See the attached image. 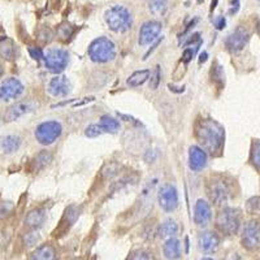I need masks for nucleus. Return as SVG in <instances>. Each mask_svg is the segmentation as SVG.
<instances>
[{"label": "nucleus", "mask_w": 260, "mask_h": 260, "mask_svg": "<svg viewBox=\"0 0 260 260\" xmlns=\"http://www.w3.org/2000/svg\"><path fill=\"white\" fill-rule=\"evenodd\" d=\"M250 41V32L245 27H237L225 39V46L231 52H240L247 46Z\"/></svg>", "instance_id": "obj_11"}, {"label": "nucleus", "mask_w": 260, "mask_h": 260, "mask_svg": "<svg viewBox=\"0 0 260 260\" xmlns=\"http://www.w3.org/2000/svg\"><path fill=\"white\" fill-rule=\"evenodd\" d=\"M212 77L215 82H217V81L222 82V81H224V72H222L221 65H216V67H213Z\"/></svg>", "instance_id": "obj_35"}, {"label": "nucleus", "mask_w": 260, "mask_h": 260, "mask_svg": "<svg viewBox=\"0 0 260 260\" xmlns=\"http://www.w3.org/2000/svg\"><path fill=\"white\" fill-rule=\"evenodd\" d=\"M0 57L7 61H12L16 57V47L11 39H2L0 41Z\"/></svg>", "instance_id": "obj_23"}, {"label": "nucleus", "mask_w": 260, "mask_h": 260, "mask_svg": "<svg viewBox=\"0 0 260 260\" xmlns=\"http://www.w3.org/2000/svg\"><path fill=\"white\" fill-rule=\"evenodd\" d=\"M3 76V68H2V65H0V77Z\"/></svg>", "instance_id": "obj_46"}, {"label": "nucleus", "mask_w": 260, "mask_h": 260, "mask_svg": "<svg viewBox=\"0 0 260 260\" xmlns=\"http://www.w3.org/2000/svg\"><path fill=\"white\" fill-rule=\"evenodd\" d=\"M225 260H242L238 254H231Z\"/></svg>", "instance_id": "obj_43"}, {"label": "nucleus", "mask_w": 260, "mask_h": 260, "mask_svg": "<svg viewBox=\"0 0 260 260\" xmlns=\"http://www.w3.org/2000/svg\"><path fill=\"white\" fill-rule=\"evenodd\" d=\"M74 260H78V259H74Z\"/></svg>", "instance_id": "obj_48"}, {"label": "nucleus", "mask_w": 260, "mask_h": 260, "mask_svg": "<svg viewBox=\"0 0 260 260\" xmlns=\"http://www.w3.org/2000/svg\"><path fill=\"white\" fill-rule=\"evenodd\" d=\"M73 27L71 26L69 24H62L59 26V30H57V36H59V38L61 39H69L72 37V34H73Z\"/></svg>", "instance_id": "obj_31"}, {"label": "nucleus", "mask_w": 260, "mask_h": 260, "mask_svg": "<svg viewBox=\"0 0 260 260\" xmlns=\"http://www.w3.org/2000/svg\"><path fill=\"white\" fill-rule=\"evenodd\" d=\"M241 225V219L238 211L231 207H225L217 213L216 217V226L221 233L226 236H233L238 233Z\"/></svg>", "instance_id": "obj_4"}, {"label": "nucleus", "mask_w": 260, "mask_h": 260, "mask_svg": "<svg viewBox=\"0 0 260 260\" xmlns=\"http://www.w3.org/2000/svg\"><path fill=\"white\" fill-rule=\"evenodd\" d=\"M25 87L18 78L8 77L0 83V101L8 102L17 99L22 95Z\"/></svg>", "instance_id": "obj_9"}, {"label": "nucleus", "mask_w": 260, "mask_h": 260, "mask_svg": "<svg viewBox=\"0 0 260 260\" xmlns=\"http://www.w3.org/2000/svg\"><path fill=\"white\" fill-rule=\"evenodd\" d=\"M212 219V211L208 202L204 199H198L194 206V222L198 226H207Z\"/></svg>", "instance_id": "obj_14"}, {"label": "nucleus", "mask_w": 260, "mask_h": 260, "mask_svg": "<svg viewBox=\"0 0 260 260\" xmlns=\"http://www.w3.org/2000/svg\"><path fill=\"white\" fill-rule=\"evenodd\" d=\"M62 133V126L60 122L57 121H45L39 124L36 129V139L41 145H52L55 141H57Z\"/></svg>", "instance_id": "obj_5"}, {"label": "nucleus", "mask_w": 260, "mask_h": 260, "mask_svg": "<svg viewBox=\"0 0 260 260\" xmlns=\"http://www.w3.org/2000/svg\"><path fill=\"white\" fill-rule=\"evenodd\" d=\"M104 134V130L102 129V126L99 124H92L89 125L85 130V136L89 137V138H96V137Z\"/></svg>", "instance_id": "obj_29"}, {"label": "nucleus", "mask_w": 260, "mask_h": 260, "mask_svg": "<svg viewBox=\"0 0 260 260\" xmlns=\"http://www.w3.org/2000/svg\"><path fill=\"white\" fill-rule=\"evenodd\" d=\"M150 77V71L148 69H143V71L134 72L126 81V85L130 87H138V86L143 85L146 81Z\"/></svg>", "instance_id": "obj_25"}, {"label": "nucleus", "mask_w": 260, "mask_h": 260, "mask_svg": "<svg viewBox=\"0 0 260 260\" xmlns=\"http://www.w3.org/2000/svg\"><path fill=\"white\" fill-rule=\"evenodd\" d=\"M21 138L18 136H7L0 141V148L4 154H13L20 148Z\"/></svg>", "instance_id": "obj_22"}, {"label": "nucleus", "mask_w": 260, "mask_h": 260, "mask_svg": "<svg viewBox=\"0 0 260 260\" xmlns=\"http://www.w3.org/2000/svg\"><path fill=\"white\" fill-rule=\"evenodd\" d=\"M157 201H159L160 207L166 212H172L178 207V192L173 185L166 183L159 189L157 194Z\"/></svg>", "instance_id": "obj_8"}, {"label": "nucleus", "mask_w": 260, "mask_h": 260, "mask_svg": "<svg viewBox=\"0 0 260 260\" xmlns=\"http://www.w3.org/2000/svg\"><path fill=\"white\" fill-rule=\"evenodd\" d=\"M168 9V0H150L148 11L155 16H164Z\"/></svg>", "instance_id": "obj_27"}, {"label": "nucleus", "mask_w": 260, "mask_h": 260, "mask_svg": "<svg viewBox=\"0 0 260 260\" xmlns=\"http://www.w3.org/2000/svg\"><path fill=\"white\" fill-rule=\"evenodd\" d=\"M217 2H219V0H212V6H211V11H213V9L216 8V6H217Z\"/></svg>", "instance_id": "obj_45"}, {"label": "nucleus", "mask_w": 260, "mask_h": 260, "mask_svg": "<svg viewBox=\"0 0 260 260\" xmlns=\"http://www.w3.org/2000/svg\"><path fill=\"white\" fill-rule=\"evenodd\" d=\"M30 260H56V251L51 245H42L32 251Z\"/></svg>", "instance_id": "obj_21"}, {"label": "nucleus", "mask_w": 260, "mask_h": 260, "mask_svg": "<svg viewBox=\"0 0 260 260\" xmlns=\"http://www.w3.org/2000/svg\"><path fill=\"white\" fill-rule=\"evenodd\" d=\"M195 137L202 148L206 152L213 155L221 150L222 145H224L225 132L224 127L219 122H216L215 120H211V118H206V120H201L197 124Z\"/></svg>", "instance_id": "obj_1"}, {"label": "nucleus", "mask_w": 260, "mask_h": 260, "mask_svg": "<svg viewBox=\"0 0 260 260\" xmlns=\"http://www.w3.org/2000/svg\"><path fill=\"white\" fill-rule=\"evenodd\" d=\"M238 9H240V0H232L229 13H231V15H234V13L238 12Z\"/></svg>", "instance_id": "obj_41"}, {"label": "nucleus", "mask_w": 260, "mask_h": 260, "mask_svg": "<svg viewBox=\"0 0 260 260\" xmlns=\"http://www.w3.org/2000/svg\"><path fill=\"white\" fill-rule=\"evenodd\" d=\"M242 243L248 250L260 248V224L256 220L246 222L242 231Z\"/></svg>", "instance_id": "obj_10"}, {"label": "nucleus", "mask_w": 260, "mask_h": 260, "mask_svg": "<svg viewBox=\"0 0 260 260\" xmlns=\"http://www.w3.org/2000/svg\"><path fill=\"white\" fill-rule=\"evenodd\" d=\"M99 125L104 130V133H116L120 129V122H118V120H116L115 117H112L110 115L102 116Z\"/></svg>", "instance_id": "obj_26"}, {"label": "nucleus", "mask_w": 260, "mask_h": 260, "mask_svg": "<svg viewBox=\"0 0 260 260\" xmlns=\"http://www.w3.org/2000/svg\"><path fill=\"white\" fill-rule=\"evenodd\" d=\"M129 260H155V259L154 256H152V254L141 250V251L134 252V254L129 257Z\"/></svg>", "instance_id": "obj_34"}, {"label": "nucleus", "mask_w": 260, "mask_h": 260, "mask_svg": "<svg viewBox=\"0 0 260 260\" xmlns=\"http://www.w3.org/2000/svg\"><path fill=\"white\" fill-rule=\"evenodd\" d=\"M207 152L199 146H191L189 150V167L191 171L201 172L207 167Z\"/></svg>", "instance_id": "obj_15"}, {"label": "nucleus", "mask_w": 260, "mask_h": 260, "mask_svg": "<svg viewBox=\"0 0 260 260\" xmlns=\"http://www.w3.org/2000/svg\"><path fill=\"white\" fill-rule=\"evenodd\" d=\"M51 160H52V155H51L48 151H42V152H39V154L36 156V160H34V161H36L37 171L45 168Z\"/></svg>", "instance_id": "obj_28"}, {"label": "nucleus", "mask_w": 260, "mask_h": 260, "mask_svg": "<svg viewBox=\"0 0 260 260\" xmlns=\"http://www.w3.org/2000/svg\"><path fill=\"white\" fill-rule=\"evenodd\" d=\"M198 245L203 252L207 254H212L217 250L220 245V238L219 236L213 232H204L199 236L198 238Z\"/></svg>", "instance_id": "obj_17"}, {"label": "nucleus", "mask_w": 260, "mask_h": 260, "mask_svg": "<svg viewBox=\"0 0 260 260\" xmlns=\"http://www.w3.org/2000/svg\"><path fill=\"white\" fill-rule=\"evenodd\" d=\"M177 233L178 226L175 220L172 219H167L159 228V236L161 238H172V237H176Z\"/></svg>", "instance_id": "obj_24"}, {"label": "nucleus", "mask_w": 260, "mask_h": 260, "mask_svg": "<svg viewBox=\"0 0 260 260\" xmlns=\"http://www.w3.org/2000/svg\"><path fill=\"white\" fill-rule=\"evenodd\" d=\"M202 260H213V259H212V257H203Z\"/></svg>", "instance_id": "obj_47"}, {"label": "nucleus", "mask_w": 260, "mask_h": 260, "mask_svg": "<svg viewBox=\"0 0 260 260\" xmlns=\"http://www.w3.org/2000/svg\"><path fill=\"white\" fill-rule=\"evenodd\" d=\"M87 53H89V57L92 61L103 64V62L112 61L115 59L116 46L110 38L99 37L90 43Z\"/></svg>", "instance_id": "obj_2"}, {"label": "nucleus", "mask_w": 260, "mask_h": 260, "mask_svg": "<svg viewBox=\"0 0 260 260\" xmlns=\"http://www.w3.org/2000/svg\"><path fill=\"white\" fill-rule=\"evenodd\" d=\"M169 90H171V91H173V92H183L185 87H176V86L169 85Z\"/></svg>", "instance_id": "obj_42"}, {"label": "nucleus", "mask_w": 260, "mask_h": 260, "mask_svg": "<svg viewBox=\"0 0 260 260\" xmlns=\"http://www.w3.org/2000/svg\"><path fill=\"white\" fill-rule=\"evenodd\" d=\"M150 89L156 90L160 83V67H155L154 72H150Z\"/></svg>", "instance_id": "obj_30"}, {"label": "nucleus", "mask_w": 260, "mask_h": 260, "mask_svg": "<svg viewBox=\"0 0 260 260\" xmlns=\"http://www.w3.org/2000/svg\"><path fill=\"white\" fill-rule=\"evenodd\" d=\"M46 221V212L42 208H34L30 211L25 217V225L31 231H37L39 228L43 226Z\"/></svg>", "instance_id": "obj_18"}, {"label": "nucleus", "mask_w": 260, "mask_h": 260, "mask_svg": "<svg viewBox=\"0 0 260 260\" xmlns=\"http://www.w3.org/2000/svg\"><path fill=\"white\" fill-rule=\"evenodd\" d=\"M13 208H15V204L12 202H2L0 203V219H4V217L11 215Z\"/></svg>", "instance_id": "obj_33"}, {"label": "nucleus", "mask_w": 260, "mask_h": 260, "mask_svg": "<svg viewBox=\"0 0 260 260\" xmlns=\"http://www.w3.org/2000/svg\"><path fill=\"white\" fill-rule=\"evenodd\" d=\"M208 197L216 206H224L231 198V189L229 185L222 178H213L208 182Z\"/></svg>", "instance_id": "obj_7"}, {"label": "nucleus", "mask_w": 260, "mask_h": 260, "mask_svg": "<svg viewBox=\"0 0 260 260\" xmlns=\"http://www.w3.org/2000/svg\"><path fill=\"white\" fill-rule=\"evenodd\" d=\"M37 104L32 101H21L15 103L13 106H11L7 110V112L4 113V121L6 122H12L18 120L20 117H22L26 113L32 112L36 110Z\"/></svg>", "instance_id": "obj_13"}, {"label": "nucleus", "mask_w": 260, "mask_h": 260, "mask_svg": "<svg viewBox=\"0 0 260 260\" xmlns=\"http://www.w3.org/2000/svg\"><path fill=\"white\" fill-rule=\"evenodd\" d=\"M161 31V22L159 21H147L139 29V46H148L154 43Z\"/></svg>", "instance_id": "obj_12"}, {"label": "nucleus", "mask_w": 260, "mask_h": 260, "mask_svg": "<svg viewBox=\"0 0 260 260\" xmlns=\"http://www.w3.org/2000/svg\"><path fill=\"white\" fill-rule=\"evenodd\" d=\"M213 24H215L216 29L222 30L225 27V25H226V20L224 17H217L213 20Z\"/></svg>", "instance_id": "obj_40"}, {"label": "nucleus", "mask_w": 260, "mask_h": 260, "mask_svg": "<svg viewBox=\"0 0 260 260\" xmlns=\"http://www.w3.org/2000/svg\"><path fill=\"white\" fill-rule=\"evenodd\" d=\"M247 208L251 212H257V211H260V198L259 197H254V198H251L250 201L247 202Z\"/></svg>", "instance_id": "obj_36"}, {"label": "nucleus", "mask_w": 260, "mask_h": 260, "mask_svg": "<svg viewBox=\"0 0 260 260\" xmlns=\"http://www.w3.org/2000/svg\"><path fill=\"white\" fill-rule=\"evenodd\" d=\"M259 2H260V0H259Z\"/></svg>", "instance_id": "obj_49"}, {"label": "nucleus", "mask_w": 260, "mask_h": 260, "mask_svg": "<svg viewBox=\"0 0 260 260\" xmlns=\"http://www.w3.org/2000/svg\"><path fill=\"white\" fill-rule=\"evenodd\" d=\"M24 241H25V245L26 246H34V245H37V242L39 241V236L36 233H29L25 236Z\"/></svg>", "instance_id": "obj_38"}, {"label": "nucleus", "mask_w": 260, "mask_h": 260, "mask_svg": "<svg viewBox=\"0 0 260 260\" xmlns=\"http://www.w3.org/2000/svg\"><path fill=\"white\" fill-rule=\"evenodd\" d=\"M207 57H208V53L207 52H202L201 53V57H199V62H204L207 61Z\"/></svg>", "instance_id": "obj_44"}, {"label": "nucleus", "mask_w": 260, "mask_h": 260, "mask_svg": "<svg viewBox=\"0 0 260 260\" xmlns=\"http://www.w3.org/2000/svg\"><path fill=\"white\" fill-rule=\"evenodd\" d=\"M106 22L112 31L115 32H126L130 30L132 24H133V18L132 13L122 6H115L110 8L106 12Z\"/></svg>", "instance_id": "obj_3"}, {"label": "nucleus", "mask_w": 260, "mask_h": 260, "mask_svg": "<svg viewBox=\"0 0 260 260\" xmlns=\"http://www.w3.org/2000/svg\"><path fill=\"white\" fill-rule=\"evenodd\" d=\"M162 251H164V255H166L167 259L169 260H177L180 259L181 256V243L180 241L176 240L175 237L172 238H168L162 247Z\"/></svg>", "instance_id": "obj_20"}, {"label": "nucleus", "mask_w": 260, "mask_h": 260, "mask_svg": "<svg viewBox=\"0 0 260 260\" xmlns=\"http://www.w3.org/2000/svg\"><path fill=\"white\" fill-rule=\"evenodd\" d=\"M251 160H252V164H254V166L260 171V141L255 142L254 146H252Z\"/></svg>", "instance_id": "obj_32"}, {"label": "nucleus", "mask_w": 260, "mask_h": 260, "mask_svg": "<svg viewBox=\"0 0 260 260\" xmlns=\"http://www.w3.org/2000/svg\"><path fill=\"white\" fill-rule=\"evenodd\" d=\"M80 211L81 208L78 206H69L65 211L64 216H62L61 222H60V226H59V232L60 233H65V232L68 231L69 228L74 224V221L77 220V217L80 216Z\"/></svg>", "instance_id": "obj_19"}, {"label": "nucleus", "mask_w": 260, "mask_h": 260, "mask_svg": "<svg viewBox=\"0 0 260 260\" xmlns=\"http://www.w3.org/2000/svg\"><path fill=\"white\" fill-rule=\"evenodd\" d=\"M29 53H30V56H31L34 60H37V61L43 59V55H45L41 47H29Z\"/></svg>", "instance_id": "obj_37"}, {"label": "nucleus", "mask_w": 260, "mask_h": 260, "mask_svg": "<svg viewBox=\"0 0 260 260\" xmlns=\"http://www.w3.org/2000/svg\"><path fill=\"white\" fill-rule=\"evenodd\" d=\"M46 68L51 73L59 74L67 68L69 61V53L64 48H50L47 52L43 55Z\"/></svg>", "instance_id": "obj_6"}, {"label": "nucleus", "mask_w": 260, "mask_h": 260, "mask_svg": "<svg viewBox=\"0 0 260 260\" xmlns=\"http://www.w3.org/2000/svg\"><path fill=\"white\" fill-rule=\"evenodd\" d=\"M201 42V34L199 32H194L190 36V38L185 42V46H194L195 43H199Z\"/></svg>", "instance_id": "obj_39"}, {"label": "nucleus", "mask_w": 260, "mask_h": 260, "mask_svg": "<svg viewBox=\"0 0 260 260\" xmlns=\"http://www.w3.org/2000/svg\"><path fill=\"white\" fill-rule=\"evenodd\" d=\"M47 90L52 96L55 98H61L67 96L71 91V83H69L68 78L65 76H55L53 78H51V81L48 82Z\"/></svg>", "instance_id": "obj_16"}]
</instances>
